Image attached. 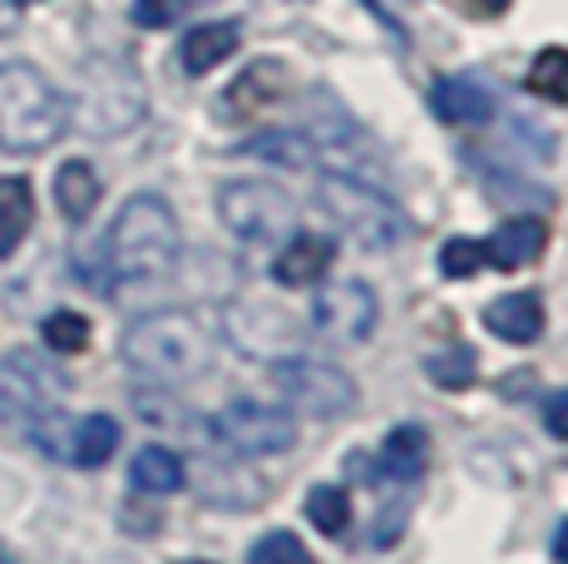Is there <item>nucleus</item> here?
<instances>
[{
    "instance_id": "f257e3e1",
    "label": "nucleus",
    "mask_w": 568,
    "mask_h": 564,
    "mask_svg": "<svg viewBox=\"0 0 568 564\" xmlns=\"http://www.w3.org/2000/svg\"><path fill=\"white\" fill-rule=\"evenodd\" d=\"M124 362L163 386L199 382L213 366V332L193 312H149L124 332Z\"/></svg>"
},
{
    "instance_id": "f03ea898",
    "label": "nucleus",
    "mask_w": 568,
    "mask_h": 564,
    "mask_svg": "<svg viewBox=\"0 0 568 564\" xmlns=\"http://www.w3.org/2000/svg\"><path fill=\"white\" fill-rule=\"evenodd\" d=\"M179 258V219L159 193H139L119 209L114 228H109L104 263L114 282H154L173 268Z\"/></svg>"
},
{
    "instance_id": "7ed1b4c3",
    "label": "nucleus",
    "mask_w": 568,
    "mask_h": 564,
    "mask_svg": "<svg viewBox=\"0 0 568 564\" xmlns=\"http://www.w3.org/2000/svg\"><path fill=\"white\" fill-rule=\"evenodd\" d=\"M64 100L36 64H0V149L40 154L64 134Z\"/></svg>"
},
{
    "instance_id": "20e7f679",
    "label": "nucleus",
    "mask_w": 568,
    "mask_h": 564,
    "mask_svg": "<svg viewBox=\"0 0 568 564\" xmlns=\"http://www.w3.org/2000/svg\"><path fill=\"white\" fill-rule=\"evenodd\" d=\"M316 199H322V209L332 213V223L342 228L356 248H371V253H376V248H396L400 238L410 233L406 213H400L381 189H371V183H362V179L326 173V179L316 183Z\"/></svg>"
},
{
    "instance_id": "39448f33",
    "label": "nucleus",
    "mask_w": 568,
    "mask_h": 564,
    "mask_svg": "<svg viewBox=\"0 0 568 564\" xmlns=\"http://www.w3.org/2000/svg\"><path fill=\"white\" fill-rule=\"evenodd\" d=\"M272 392L287 401L292 411L316 421L346 416L356 406V382L332 362H316V356H287V362H272Z\"/></svg>"
},
{
    "instance_id": "423d86ee",
    "label": "nucleus",
    "mask_w": 568,
    "mask_h": 564,
    "mask_svg": "<svg viewBox=\"0 0 568 564\" xmlns=\"http://www.w3.org/2000/svg\"><path fill=\"white\" fill-rule=\"evenodd\" d=\"M64 396V376L40 352L0 356V426H30Z\"/></svg>"
},
{
    "instance_id": "0eeeda50",
    "label": "nucleus",
    "mask_w": 568,
    "mask_h": 564,
    "mask_svg": "<svg viewBox=\"0 0 568 564\" xmlns=\"http://www.w3.org/2000/svg\"><path fill=\"white\" fill-rule=\"evenodd\" d=\"M217 213H223V223L233 228L243 243H277L292 228V219H297L292 199L267 179L227 183V189L217 193Z\"/></svg>"
},
{
    "instance_id": "6e6552de",
    "label": "nucleus",
    "mask_w": 568,
    "mask_h": 564,
    "mask_svg": "<svg viewBox=\"0 0 568 564\" xmlns=\"http://www.w3.org/2000/svg\"><path fill=\"white\" fill-rule=\"evenodd\" d=\"M213 431L237 455H282L297 446V421L282 406H262V401H233V406H223L213 416Z\"/></svg>"
},
{
    "instance_id": "1a4fd4ad",
    "label": "nucleus",
    "mask_w": 568,
    "mask_h": 564,
    "mask_svg": "<svg viewBox=\"0 0 568 564\" xmlns=\"http://www.w3.org/2000/svg\"><path fill=\"white\" fill-rule=\"evenodd\" d=\"M312 322L322 338L332 342H366L381 322V302L366 282H332V288L316 292L312 302Z\"/></svg>"
},
{
    "instance_id": "9d476101",
    "label": "nucleus",
    "mask_w": 568,
    "mask_h": 564,
    "mask_svg": "<svg viewBox=\"0 0 568 564\" xmlns=\"http://www.w3.org/2000/svg\"><path fill=\"white\" fill-rule=\"evenodd\" d=\"M544 248H549V223L524 213V219H505L495 228V238L485 243V263L499 268V273H519V268H529Z\"/></svg>"
},
{
    "instance_id": "9b49d317",
    "label": "nucleus",
    "mask_w": 568,
    "mask_h": 564,
    "mask_svg": "<svg viewBox=\"0 0 568 564\" xmlns=\"http://www.w3.org/2000/svg\"><path fill=\"white\" fill-rule=\"evenodd\" d=\"M485 328L515 346H529L544 338V302L534 292H505L485 308Z\"/></svg>"
},
{
    "instance_id": "f8f14e48",
    "label": "nucleus",
    "mask_w": 568,
    "mask_h": 564,
    "mask_svg": "<svg viewBox=\"0 0 568 564\" xmlns=\"http://www.w3.org/2000/svg\"><path fill=\"white\" fill-rule=\"evenodd\" d=\"M430 110L440 114L445 124L475 129V124H489V119H495V100H489V90H479L475 80H460V74H450V80H435Z\"/></svg>"
},
{
    "instance_id": "ddd939ff",
    "label": "nucleus",
    "mask_w": 568,
    "mask_h": 564,
    "mask_svg": "<svg viewBox=\"0 0 568 564\" xmlns=\"http://www.w3.org/2000/svg\"><path fill=\"white\" fill-rule=\"evenodd\" d=\"M332 238H316V233H297L287 248L277 253V263H272V273L277 282H287V288H307L332 268Z\"/></svg>"
},
{
    "instance_id": "4468645a",
    "label": "nucleus",
    "mask_w": 568,
    "mask_h": 564,
    "mask_svg": "<svg viewBox=\"0 0 568 564\" xmlns=\"http://www.w3.org/2000/svg\"><path fill=\"white\" fill-rule=\"evenodd\" d=\"M237 26H227V20H213V26H193L189 36H183V46H179V60H183V70L189 74H207V70H217L227 56L237 50Z\"/></svg>"
},
{
    "instance_id": "2eb2a0df",
    "label": "nucleus",
    "mask_w": 568,
    "mask_h": 564,
    "mask_svg": "<svg viewBox=\"0 0 568 564\" xmlns=\"http://www.w3.org/2000/svg\"><path fill=\"white\" fill-rule=\"evenodd\" d=\"M287 84H292L287 64H282V60H262V64H253V70L233 84V90H227V110H233V114H253V110H262V104L282 100V94H287Z\"/></svg>"
},
{
    "instance_id": "dca6fc26",
    "label": "nucleus",
    "mask_w": 568,
    "mask_h": 564,
    "mask_svg": "<svg viewBox=\"0 0 568 564\" xmlns=\"http://www.w3.org/2000/svg\"><path fill=\"white\" fill-rule=\"evenodd\" d=\"M100 193H104L100 173L84 164V159H70V164H60V173H54V203H60V213L70 223L90 219L94 203H100Z\"/></svg>"
},
{
    "instance_id": "f3484780",
    "label": "nucleus",
    "mask_w": 568,
    "mask_h": 564,
    "mask_svg": "<svg viewBox=\"0 0 568 564\" xmlns=\"http://www.w3.org/2000/svg\"><path fill=\"white\" fill-rule=\"evenodd\" d=\"M129 481H134V491H144V495H173V491H183L189 471H183V455L179 451L144 446L134 455V465H129Z\"/></svg>"
},
{
    "instance_id": "a211bd4d",
    "label": "nucleus",
    "mask_w": 568,
    "mask_h": 564,
    "mask_svg": "<svg viewBox=\"0 0 568 564\" xmlns=\"http://www.w3.org/2000/svg\"><path fill=\"white\" fill-rule=\"evenodd\" d=\"M425 451H430V436H425L420 426H396L386 436V446H381V475H386V481H400V485L420 481Z\"/></svg>"
},
{
    "instance_id": "6ab92c4d",
    "label": "nucleus",
    "mask_w": 568,
    "mask_h": 564,
    "mask_svg": "<svg viewBox=\"0 0 568 564\" xmlns=\"http://www.w3.org/2000/svg\"><path fill=\"white\" fill-rule=\"evenodd\" d=\"M119 451V421L104 416V411H90V416L74 421V436H70V461L84 465V471H100L109 455Z\"/></svg>"
},
{
    "instance_id": "aec40b11",
    "label": "nucleus",
    "mask_w": 568,
    "mask_h": 564,
    "mask_svg": "<svg viewBox=\"0 0 568 564\" xmlns=\"http://www.w3.org/2000/svg\"><path fill=\"white\" fill-rule=\"evenodd\" d=\"M30 219H36V193H30L26 179H0V258H10L20 248V238L30 233Z\"/></svg>"
},
{
    "instance_id": "412c9836",
    "label": "nucleus",
    "mask_w": 568,
    "mask_h": 564,
    "mask_svg": "<svg viewBox=\"0 0 568 564\" xmlns=\"http://www.w3.org/2000/svg\"><path fill=\"white\" fill-rule=\"evenodd\" d=\"M475 346H465V342H450V346H440V352L425 362V372H430V382L440 386V392H465L469 382H475Z\"/></svg>"
},
{
    "instance_id": "4be33fe9",
    "label": "nucleus",
    "mask_w": 568,
    "mask_h": 564,
    "mask_svg": "<svg viewBox=\"0 0 568 564\" xmlns=\"http://www.w3.org/2000/svg\"><path fill=\"white\" fill-rule=\"evenodd\" d=\"M529 90L549 104H568V50L564 46H549L539 50L529 64Z\"/></svg>"
},
{
    "instance_id": "5701e85b",
    "label": "nucleus",
    "mask_w": 568,
    "mask_h": 564,
    "mask_svg": "<svg viewBox=\"0 0 568 564\" xmlns=\"http://www.w3.org/2000/svg\"><path fill=\"white\" fill-rule=\"evenodd\" d=\"M307 520L322 530V535L342 540L346 525H352V495H346L342 485H316L307 495Z\"/></svg>"
},
{
    "instance_id": "b1692460",
    "label": "nucleus",
    "mask_w": 568,
    "mask_h": 564,
    "mask_svg": "<svg viewBox=\"0 0 568 564\" xmlns=\"http://www.w3.org/2000/svg\"><path fill=\"white\" fill-rule=\"evenodd\" d=\"M40 338H45L50 352L74 356V352H84V346H90V318H80V312L60 308V312H50V318L40 322Z\"/></svg>"
},
{
    "instance_id": "393cba45",
    "label": "nucleus",
    "mask_w": 568,
    "mask_h": 564,
    "mask_svg": "<svg viewBox=\"0 0 568 564\" xmlns=\"http://www.w3.org/2000/svg\"><path fill=\"white\" fill-rule=\"evenodd\" d=\"M247 154L277 159V164H287V169L316 164V149L307 144V134H292V129H272V134H262L257 144H247Z\"/></svg>"
},
{
    "instance_id": "a878e982",
    "label": "nucleus",
    "mask_w": 568,
    "mask_h": 564,
    "mask_svg": "<svg viewBox=\"0 0 568 564\" xmlns=\"http://www.w3.org/2000/svg\"><path fill=\"white\" fill-rule=\"evenodd\" d=\"M247 564H307V550H302L297 535H287V530H272V535H262L253 550H247Z\"/></svg>"
},
{
    "instance_id": "bb28decb",
    "label": "nucleus",
    "mask_w": 568,
    "mask_h": 564,
    "mask_svg": "<svg viewBox=\"0 0 568 564\" xmlns=\"http://www.w3.org/2000/svg\"><path fill=\"white\" fill-rule=\"evenodd\" d=\"M485 263V243H475V238H450V243L440 248V273L445 278H475Z\"/></svg>"
},
{
    "instance_id": "cd10ccee",
    "label": "nucleus",
    "mask_w": 568,
    "mask_h": 564,
    "mask_svg": "<svg viewBox=\"0 0 568 564\" xmlns=\"http://www.w3.org/2000/svg\"><path fill=\"white\" fill-rule=\"evenodd\" d=\"M189 0H134V20L144 30H169L173 20H183Z\"/></svg>"
},
{
    "instance_id": "c85d7f7f",
    "label": "nucleus",
    "mask_w": 568,
    "mask_h": 564,
    "mask_svg": "<svg viewBox=\"0 0 568 564\" xmlns=\"http://www.w3.org/2000/svg\"><path fill=\"white\" fill-rule=\"evenodd\" d=\"M544 426H549V436L568 441V392H559L549 401V411H544Z\"/></svg>"
},
{
    "instance_id": "c756f323",
    "label": "nucleus",
    "mask_w": 568,
    "mask_h": 564,
    "mask_svg": "<svg viewBox=\"0 0 568 564\" xmlns=\"http://www.w3.org/2000/svg\"><path fill=\"white\" fill-rule=\"evenodd\" d=\"M465 10L469 16H479V20H495V16H505L509 10V0H465Z\"/></svg>"
},
{
    "instance_id": "7c9ffc66",
    "label": "nucleus",
    "mask_w": 568,
    "mask_h": 564,
    "mask_svg": "<svg viewBox=\"0 0 568 564\" xmlns=\"http://www.w3.org/2000/svg\"><path fill=\"white\" fill-rule=\"evenodd\" d=\"M16 26H20V6L16 0H0V36H10Z\"/></svg>"
},
{
    "instance_id": "2f4dec72",
    "label": "nucleus",
    "mask_w": 568,
    "mask_h": 564,
    "mask_svg": "<svg viewBox=\"0 0 568 564\" xmlns=\"http://www.w3.org/2000/svg\"><path fill=\"white\" fill-rule=\"evenodd\" d=\"M554 560H559V564H568V520L559 525V535H554Z\"/></svg>"
},
{
    "instance_id": "473e14b6",
    "label": "nucleus",
    "mask_w": 568,
    "mask_h": 564,
    "mask_svg": "<svg viewBox=\"0 0 568 564\" xmlns=\"http://www.w3.org/2000/svg\"><path fill=\"white\" fill-rule=\"evenodd\" d=\"M0 564H16V560H10V555H0Z\"/></svg>"
},
{
    "instance_id": "72a5a7b5",
    "label": "nucleus",
    "mask_w": 568,
    "mask_h": 564,
    "mask_svg": "<svg viewBox=\"0 0 568 564\" xmlns=\"http://www.w3.org/2000/svg\"><path fill=\"white\" fill-rule=\"evenodd\" d=\"M183 564H207V560H183Z\"/></svg>"
}]
</instances>
